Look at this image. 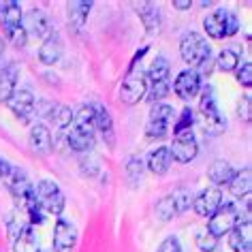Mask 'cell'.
Returning <instances> with one entry per match:
<instances>
[{"label":"cell","mask_w":252,"mask_h":252,"mask_svg":"<svg viewBox=\"0 0 252 252\" xmlns=\"http://www.w3.org/2000/svg\"><path fill=\"white\" fill-rule=\"evenodd\" d=\"M203 28L210 39H224V36H233L239 30L237 15L226 9H216L203 20Z\"/></svg>","instance_id":"obj_1"},{"label":"cell","mask_w":252,"mask_h":252,"mask_svg":"<svg viewBox=\"0 0 252 252\" xmlns=\"http://www.w3.org/2000/svg\"><path fill=\"white\" fill-rule=\"evenodd\" d=\"M34 199L45 214L60 216L62 210H64V194H62L60 186L52 180H41L34 186Z\"/></svg>","instance_id":"obj_2"},{"label":"cell","mask_w":252,"mask_h":252,"mask_svg":"<svg viewBox=\"0 0 252 252\" xmlns=\"http://www.w3.org/2000/svg\"><path fill=\"white\" fill-rule=\"evenodd\" d=\"M190 205H192V194H190V190H186V188H180V190L167 194V197H162L158 203H156V218L162 220V222H167V220L180 216L182 212H186Z\"/></svg>","instance_id":"obj_3"},{"label":"cell","mask_w":252,"mask_h":252,"mask_svg":"<svg viewBox=\"0 0 252 252\" xmlns=\"http://www.w3.org/2000/svg\"><path fill=\"white\" fill-rule=\"evenodd\" d=\"M180 54H182V60L190 66H201L207 58H212V47L203 36L197 34V32H190L186 34L180 43Z\"/></svg>","instance_id":"obj_4"},{"label":"cell","mask_w":252,"mask_h":252,"mask_svg":"<svg viewBox=\"0 0 252 252\" xmlns=\"http://www.w3.org/2000/svg\"><path fill=\"white\" fill-rule=\"evenodd\" d=\"M239 222V210L233 203H220L218 210L212 214L210 220H207L205 229L212 233L214 237H222L226 233L233 231V226Z\"/></svg>","instance_id":"obj_5"},{"label":"cell","mask_w":252,"mask_h":252,"mask_svg":"<svg viewBox=\"0 0 252 252\" xmlns=\"http://www.w3.org/2000/svg\"><path fill=\"white\" fill-rule=\"evenodd\" d=\"M146 92H148L146 73L128 68L122 86H120V100H122L124 105H137L143 96H146Z\"/></svg>","instance_id":"obj_6"},{"label":"cell","mask_w":252,"mask_h":252,"mask_svg":"<svg viewBox=\"0 0 252 252\" xmlns=\"http://www.w3.org/2000/svg\"><path fill=\"white\" fill-rule=\"evenodd\" d=\"M173 118V107L165 103H156L150 109V120L146 126V135L152 139H162L169 130V122Z\"/></svg>","instance_id":"obj_7"},{"label":"cell","mask_w":252,"mask_h":252,"mask_svg":"<svg viewBox=\"0 0 252 252\" xmlns=\"http://www.w3.org/2000/svg\"><path fill=\"white\" fill-rule=\"evenodd\" d=\"M171 158L186 165L197 158V152H199V143L194 139V133L192 130H182V133H175L173 137V146H171Z\"/></svg>","instance_id":"obj_8"},{"label":"cell","mask_w":252,"mask_h":252,"mask_svg":"<svg viewBox=\"0 0 252 252\" xmlns=\"http://www.w3.org/2000/svg\"><path fill=\"white\" fill-rule=\"evenodd\" d=\"M77 246V229L71 220L60 218L54 224V250L56 252H73Z\"/></svg>","instance_id":"obj_9"},{"label":"cell","mask_w":252,"mask_h":252,"mask_svg":"<svg viewBox=\"0 0 252 252\" xmlns=\"http://www.w3.org/2000/svg\"><path fill=\"white\" fill-rule=\"evenodd\" d=\"M220 203H222V192H220V188L210 186V188H203V190L192 199V210L197 212L199 216L210 218L212 214L218 210Z\"/></svg>","instance_id":"obj_10"},{"label":"cell","mask_w":252,"mask_h":252,"mask_svg":"<svg viewBox=\"0 0 252 252\" xmlns=\"http://www.w3.org/2000/svg\"><path fill=\"white\" fill-rule=\"evenodd\" d=\"M22 28L26 30V34H34L36 39H47L52 34V26H49V17L43 13L41 9H30L26 17H24Z\"/></svg>","instance_id":"obj_11"},{"label":"cell","mask_w":252,"mask_h":252,"mask_svg":"<svg viewBox=\"0 0 252 252\" xmlns=\"http://www.w3.org/2000/svg\"><path fill=\"white\" fill-rule=\"evenodd\" d=\"M173 90L182 100H190L201 90V77L197 71H182L173 81Z\"/></svg>","instance_id":"obj_12"},{"label":"cell","mask_w":252,"mask_h":252,"mask_svg":"<svg viewBox=\"0 0 252 252\" xmlns=\"http://www.w3.org/2000/svg\"><path fill=\"white\" fill-rule=\"evenodd\" d=\"M229 246L233 252H250L252 248V226L250 220H239L229 233Z\"/></svg>","instance_id":"obj_13"},{"label":"cell","mask_w":252,"mask_h":252,"mask_svg":"<svg viewBox=\"0 0 252 252\" xmlns=\"http://www.w3.org/2000/svg\"><path fill=\"white\" fill-rule=\"evenodd\" d=\"M34 96H32V92L30 90H15L13 92V96L9 98V107H11V111L15 113L20 120H24V122H28L30 116L34 113Z\"/></svg>","instance_id":"obj_14"},{"label":"cell","mask_w":252,"mask_h":252,"mask_svg":"<svg viewBox=\"0 0 252 252\" xmlns=\"http://www.w3.org/2000/svg\"><path fill=\"white\" fill-rule=\"evenodd\" d=\"M62 52H64V47H62L60 36L56 32H52L45 41H43V45L39 49V60L43 62V64L52 66V64H56V62L62 58Z\"/></svg>","instance_id":"obj_15"},{"label":"cell","mask_w":252,"mask_h":252,"mask_svg":"<svg viewBox=\"0 0 252 252\" xmlns=\"http://www.w3.org/2000/svg\"><path fill=\"white\" fill-rule=\"evenodd\" d=\"M30 148L34 150L36 154H49L54 148V139L52 133L45 124H34L30 128Z\"/></svg>","instance_id":"obj_16"},{"label":"cell","mask_w":252,"mask_h":252,"mask_svg":"<svg viewBox=\"0 0 252 252\" xmlns=\"http://www.w3.org/2000/svg\"><path fill=\"white\" fill-rule=\"evenodd\" d=\"M66 143L75 152H88V150L94 148V133L77 128V126L71 124V128H68V133H66Z\"/></svg>","instance_id":"obj_17"},{"label":"cell","mask_w":252,"mask_h":252,"mask_svg":"<svg viewBox=\"0 0 252 252\" xmlns=\"http://www.w3.org/2000/svg\"><path fill=\"white\" fill-rule=\"evenodd\" d=\"M0 24L4 30L22 26V7L15 0H7V2H0Z\"/></svg>","instance_id":"obj_18"},{"label":"cell","mask_w":252,"mask_h":252,"mask_svg":"<svg viewBox=\"0 0 252 252\" xmlns=\"http://www.w3.org/2000/svg\"><path fill=\"white\" fill-rule=\"evenodd\" d=\"M233 167H231V162H226L224 158H218V160H214L210 169H207V178L212 180V184L220 188V186H224V184H229V180L233 178Z\"/></svg>","instance_id":"obj_19"},{"label":"cell","mask_w":252,"mask_h":252,"mask_svg":"<svg viewBox=\"0 0 252 252\" xmlns=\"http://www.w3.org/2000/svg\"><path fill=\"white\" fill-rule=\"evenodd\" d=\"M229 190L235 197H248L252 190V171L250 167H244L242 171L233 173V178L229 180Z\"/></svg>","instance_id":"obj_20"},{"label":"cell","mask_w":252,"mask_h":252,"mask_svg":"<svg viewBox=\"0 0 252 252\" xmlns=\"http://www.w3.org/2000/svg\"><path fill=\"white\" fill-rule=\"evenodd\" d=\"M171 162H173V158H171L169 148H156L148 158V169L154 175H165L169 171V167H171Z\"/></svg>","instance_id":"obj_21"},{"label":"cell","mask_w":252,"mask_h":252,"mask_svg":"<svg viewBox=\"0 0 252 252\" xmlns=\"http://www.w3.org/2000/svg\"><path fill=\"white\" fill-rule=\"evenodd\" d=\"M92 0H71V2L66 4V15H68V22L73 24V26H81L88 15H90L92 11Z\"/></svg>","instance_id":"obj_22"},{"label":"cell","mask_w":252,"mask_h":252,"mask_svg":"<svg viewBox=\"0 0 252 252\" xmlns=\"http://www.w3.org/2000/svg\"><path fill=\"white\" fill-rule=\"evenodd\" d=\"M15 81H17L15 64H9L0 71V103H9V98L15 92Z\"/></svg>","instance_id":"obj_23"},{"label":"cell","mask_w":252,"mask_h":252,"mask_svg":"<svg viewBox=\"0 0 252 252\" xmlns=\"http://www.w3.org/2000/svg\"><path fill=\"white\" fill-rule=\"evenodd\" d=\"M137 13L141 15L143 24H146L148 34H158V30H160V11L156 9L152 2L139 4V7H137Z\"/></svg>","instance_id":"obj_24"},{"label":"cell","mask_w":252,"mask_h":252,"mask_svg":"<svg viewBox=\"0 0 252 252\" xmlns=\"http://www.w3.org/2000/svg\"><path fill=\"white\" fill-rule=\"evenodd\" d=\"M92 109H94V128H98L100 135L111 143V139H113V124H111L109 111H107L103 105H92Z\"/></svg>","instance_id":"obj_25"},{"label":"cell","mask_w":252,"mask_h":252,"mask_svg":"<svg viewBox=\"0 0 252 252\" xmlns=\"http://www.w3.org/2000/svg\"><path fill=\"white\" fill-rule=\"evenodd\" d=\"M39 242L34 237V229L32 224H26L24 231L20 233V237L13 242V252H39Z\"/></svg>","instance_id":"obj_26"},{"label":"cell","mask_w":252,"mask_h":252,"mask_svg":"<svg viewBox=\"0 0 252 252\" xmlns=\"http://www.w3.org/2000/svg\"><path fill=\"white\" fill-rule=\"evenodd\" d=\"M199 107H201V113H203V118H205V120L222 116V113L218 111L216 94H214V88H212V86H205V88H203V94H201V103H199Z\"/></svg>","instance_id":"obj_27"},{"label":"cell","mask_w":252,"mask_h":252,"mask_svg":"<svg viewBox=\"0 0 252 252\" xmlns=\"http://www.w3.org/2000/svg\"><path fill=\"white\" fill-rule=\"evenodd\" d=\"M169 73H171V66H169V60L162 58V56H156L150 64V71H148V77L154 81H169Z\"/></svg>","instance_id":"obj_28"},{"label":"cell","mask_w":252,"mask_h":252,"mask_svg":"<svg viewBox=\"0 0 252 252\" xmlns=\"http://www.w3.org/2000/svg\"><path fill=\"white\" fill-rule=\"evenodd\" d=\"M73 126H77V128H84V130H90L94 133V109L92 105H84L81 109L77 111V116L73 118Z\"/></svg>","instance_id":"obj_29"},{"label":"cell","mask_w":252,"mask_h":252,"mask_svg":"<svg viewBox=\"0 0 252 252\" xmlns=\"http://www.w3.org/2000/svg\"><path fill=\"white\" fill-rule=\"evenodd\" d=\"M218 66L222 68L224 73H231V71H235V68L239 66V56L233 52V49H222V52L218 54Z\"/></svg>","instance_id":"obj_30"},{"label":"cell","mask_w":252,"mask_h":252,"mask_svg":"<svg viewBox=\"0 0 252 252\" xmlns=\"http://www.w3.org/2000/svg\"><path fill=\"white\" fill-rule=\"evenodd\" d=\"M169 90H171V86H169V81H154L152 84V88L146 92V96H148V100L152 105H156L158 100H162L169 94Z\"/></svg>","instance_id":"obj_31"},{"label":"cell","mask_w":252,"mask_h":252,"mask_svg":"<svg viewBox=\"0 0 252 252\" xmlns=\"http://www.w3.org/2000/svg\"><path fill=\"white\" fill-rule=\"evenodd\" d=\"M216 244H218V239L212 235L207 229H201L199 233H197V246L203 252H214L216 250Z\"/></svg>","instance_id":"obj_32"},{"label":"cell","mask_w":252,"mask_h":252,"mask_svg":"<svg viewBox=\"0 0 252 252\" xmlns=\"http://www.w3.org/2000/svg\"><path fill=\"white\" fill-rule=\"evenodd\" d=\"M34 111L41 120H54L56 111H58V105L52 103V100H39V103H34Z\"/></svg>","instance_id":"obj_33"},{"label":"cell","mask_w":252,"mask_h":252,"mask_svg":"<svg viewBox=\"0 0 252 252\" xmlns=\"http://www.w3.org/2000/svg\"><path fill=\"white\" fill-rule=\"evenodd\" d=\"M9 36V41H11V45L17 47V49H22L24 45L28 43V34H26V30H24L22 26H15V28H9V30H4Z\"/></svg>","instance_id":"obj_34"},{"label":"cell","mask_w":252,"mask_h":252,"mask_svg":"<svg viewBox=\"0 0 252 252\" xmlns=\"http://www.w3.org/2000/svg\"><path fill=\"white\" fill-rule=\"evenodd\" d=\"M126 173H128V180L130 184H137V182H141V175H143V162L141 158H130L126 162Z\"/></svg>","instance_id":"obj_35"},{"label":"cell","mask_w":252,"mask_h":252,"mask_svg":"<svg viewBox=\"0 0 252 252\" xmlns=\"http://www.w3.org/2000/svg\"><path fill=\"white\" fill-rule=\"evenodd\" d=\"M73 118H75V113L71 111V107L58 105V111H56V116H54V122L58 124L60 128H68V126L73 124Z\"/></svg>","instance_id":"obj_36"},{"label":"cell","mask_w":252,"mask_h":252,"mask_svg":"<svg viewBox=\"0 0 252 252\" xmlns=\"http://www.w3.org/2000/svg\"><path fill=\"white\" fill-rule=\"evenodd\" d=\"M203 128H205L207 135H220V133H224V130H226V118L224 116H218V118L205 120Z\"/></svg>","instance_id":"obj_37"},{"label":"cell","mask_w":252,"mask_h":252,"mask_svg":"<svg viewBox=\"0 0 252 252\" xmlns=\"http://www.w3.org/2000/svg\"><path fill=\"white\" fill-rule=\"evenodd\" d=\"M182 130H192V111H190V107H186V109L182 111L178 124H175V133H182Z\"/></svg>","instance_id":"obj_38"},{"label":"cell","mask_w":252,"mask_h":252,"mask_svg":"<svg viewBox=\"0 0 252 252\" xmlns=\"http://www.w3.org/2000/svg\"><path fill=\"white\" fill-rule=\"evenodd\" d=\"M237 116L244 120V122H250L252 118V107H250V96H244L237 103Z\"/></svg>","instance_id":"obj_39"},{"label":"cell","mask_w":252,"mask_h":252,"mask_svg":"<svg viewBox=\"0 0 252 252\" xmlns=\"http://www.w3.org/2000/svg\"><path fill=\"white\" fill-rule=\"evenodd\" d=\"M237 79H239V84L246 88L252 86V64L250 62H246L242 68H237Z\"/></svg>","instance_id":"obj_40"},{"label":"cell","mask_w":252,"mask_h":252,"mask_svg":"<svg viewBox=\"0 0 252 252\" xmlns=\"http://www.w3.org/2000/svg\"><path fill=\"white\" fill-rule=\"evenodd\" d=\"M156 252H182V246H180V242L175 237H167L165 242L158 246V250Z\"/></svg>","instance_id":"obj_41"},{"label":"cell","mask_w":252,"mask_h":252,"mask_svg":"<svg viewBox=\"0 0 252 252\" xmlns=\"http://www.w3.org/2000/svg\"><path fill=\"white\" fill-rule=\"evenodd\" d=\"M173 7L178 9V11H186V9H190L192 7V0H173Z\"/></svg>","instance_id":"obj_42"},{"label":"cell","mask_w":252,"mask_h":252,"mask_svg":"<svg viewBox=\"0 0 252 252\" xmlns=\"http://www.w3.org/2000/svg\"><path fill=\"white\" fill-rule=\"evenodd\" d=\"M11 171V167H9V162L4 160V158H0V180H7V175Z\"/></svg>","instance_id":"obj_43"},{"label":"cell","mask_w":252,"mask_h":252,"mask_svg":"<svg viewBox=\"0 0 252 252\" xmlns=\"http://www.w3.org/2000/svg\"><path fill=\"white\" fill-rule=\"evenodd\" d=\"M201 71H203V75H210V71H212V58H207L203 64H201Z\"/></svg>","instance_id":"obj_44"},{"label":"cell","mask_w":252,"mask_h":252,"mask_svg":"<svg viewBox=\"0 0 252 252\" xmlns=\"http://www.w3.org/2000/svg\"><path fill=\"white\" fill-rule=\"evenodd\" d=\"M0 56H2V43H0Z\"/></svg>","instance_id":"obj_45"},{"label":"cell","mask_w":252,"mask_h":252,"mask_svg":"<svg viewBox=\"0 0 252 252\" xmlns=\"http://www.w3.org/2000/svg\"><path fill=\"white\" fill-rule=\"evenodd\" d=\"M39 252H47V250H39Z\"/></svg>","instance_id":"obj_46"}]
</instances>
